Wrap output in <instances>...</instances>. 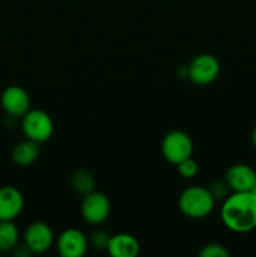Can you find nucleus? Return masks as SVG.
I'll return each mask as SVG.
<instances>
[{
    "label": "nucleus",
    "mask_w": 256,
    "mask_h": 257,
    "mask_svg": "<svg viewBox=\"0 0 256 257\" xmlns=\"http://www.w3.org/2000/svg\"><path fill=\"white\" fill-rule=\"evenodd\" d=\"M198 256L201 257H228L230 251L221 243H208L203 246L201 251L198 252Z\"/></svg>",
    "instance_id": "dca6fc26"
},
{
    "label": "nucleus",
    "mask_w": 256,
    "mask_h": 257,
    "mask_svg": "<svg viewBox=\"0 0 256 257\" xmlns=\"http://www.w3.org/2000/svg\"><path fill=\"white\" fill-rule=\"evenodd\" d=\"M250 192H251V193H252V195H253V196H256V182H255V183H253V187H252V190H251V191H250Z\"/></svg>",
    "instance_id": "412c9836"
},
{
    "label": "nucleus",
    "mask_w": 256,
    "mask_h": 257,
    "mask_svg": "<svg viewBox=\"0 0 256 257\" xmlns=\"http://www.w3.org/2000/svg\"><path fill=\"white\" fill-rule=\"evenodd\" d=\"M107 251L113 257H136L140 253V242L130 233L110 236Z\"/></svg>",
    "instance_id": "f8f14e48"
},
{
    "label": "nucleus",
    "mask_w": 256,
    "mask_h": 257,
    "mask_svg": "<svg viewBox=\"0 0 256 257\" xmlns=\"http://www.w3.org/2000/svg\"><path fill=\"white\" fill-rule=\"evenodd\" d=\"M22 118V130L27 138L42 143L52 137L54 124L48 113L39 109H33L25 113Z\"/></svg>",
    "instance_id": "7ed1b4c3"
},
{
    "label": "nucleus",
    "mask_w": 256,
    "mask_h": 257,
    "mask_svg": "<svg viewBox=\"0 0 256 257\" xmlns=\"http://www.w3.org/2000/svg\"><path fill=\"white\" fill-rule=\"evenodd\" d=\"M82 216L90 225H100L110 213V201L103 192L92 191L82 202Z\"/></svg>",
    "instance_id": "423d86ee"
},
{
    "label": "nucleus",
    "mask_w": 256,
    "mask_h": 257,
    "mask_svg": "<svg viewBox=\"0 0 256 257\" xmlns=\"http://www.w3.org/2000/svg\"><path fill=\"white\" fill-rule=\"evenodd\" d=\"M225 181L233 192H250L256 182V172L250 166L237 163L228 168Z\"/></svg>",
    "instance_id": "9d476101"
},
{
    "label": "nucleus",
    "mask_w": 256,
    "mask_h": 257,
    "mask_svg": "<svg viewBox=\"0 0 256 257\" xmlns=\"http://www.w3.org/2000/svg\"><path fill=\"white\" fill-rule=\"evenodd\" d=\"M221 218L226 227L236 233L256 228V196L251 192H233L223 201Z\"/></svg>",
    "instance_id": "f257e3e1"
},
{
    "label": "nucleus",
    "mask_w": 256,
    "mask_h": 257,
    "mask_svg": "<svg viewBox=\"0 0 256 257\" xmlns=\"http://www.w3.org/2000/svg\"><path fill=\"white\" fill-rule=\"evenodd\" d=\"M109 240H110L109 233L105 232V231L98 230V231H95V232L92 233L89 241H90V245H92L95 250L103 251V250H107L108 248Z\"/></svg>",
    "instance_id": "6ab92c4d"
},
{
    "label": "nucleus",
    "mask_w": 256,
    "mask_h": 257,
    "mask_svg": "<svg viewBox=\"0 0 256 257\" xmlns=\"http://www.w3.org/2000/svg\"><path fill=\"white\" fill-rule=\"evenodd\" d=\"M24 207V198L19 190L12 186L0 187V221H13Z\"/></svg>",
    "instance_id": "9b49d317"
},
{
    "label": "nucleus",
    "mask_w": 256,
    "mask_h": 257,
    "mask_svg": "<svg viewBox=\"0 0 256 257\" xmlns=\"http://www.w3.org/2000/svg\"><path fill=\"white\" fill-rule=\"evenodd\" d=\"M208 191L212 195L215 201H225L228 197V192H230V187H228L226 181H215L211 183L208 187Z\"/></svg>",
    "instance_id": "a211bd4d"
},
{
    "label": "nucleus",
    "mask_w": 256,
    "mask_h": 257,
    "mask_svg": "<svg viewBox=\"0 0 256 257\" xmlns=\"http://www.w3.org/2000/svg\"><path fill=\"white\" fill-rule=\"evenodd\" d=\"M40 153L39 143L28 138L19 142L12 151V160L18 166H29L38 160Z\"/></svg>",
    "instance_id": "ddd939ff"
},
{
    "label": "nucleus",
    "mask_w": 256,
    "mask_h": 257,
    "mask_svg": "<svg viewBox=\"0 0 256 257\" xmlns=\"http://www.w3.org/2000/svg\"><path fill=\"white\" fill-rule=\"evenodd\" d=\"M252 143H253V147L256 148V127L253 128L252 131Z\"/></svg>",
    "instance_id": "aec40b11"
},
{
    "label": "nucleus",
    "mask_w": 256,
    "mask_h": 257,
    "mask_svg": "<svg viewBox=\"0 0 256 257\" xmlns=\"http://www.w3.org/2000/svg\"><path fill=\"white\" fill-rule=\"evenodd\" d=\"M19 243V231L13 221H0V252H10Z\"/></svg>",
    "instance_id": "4468645a"
},
{
    "label": "nucleus",
    "mask_w": 256,
    "mask_h": 257,
    "mask_svg": "<svg viewBox=\"0 0 256 257\" xmlns=\"http://www.w3.org/2000/svg\"><path fill=\"white\" fill-rule=\"evenodd\" d=\"M72 185L77 192L82 193V195H88L94 191L95 178L90 171L82 168V170L74 172L72 177Z\"/></svg>",
    "instance_id": "2eb2a0df"
},
{
    "label": "nucleus",
    "mask_w": 256,
    "mask_h": 257,
    "mask_svg": "<svg viewBox=\"0 0 256 257\" xmlns=\"http://www.w3.org/2000/svg\"><path fill=\"white\" fill-rule=\"evenodd\" d=\"M57 248L63 257H82L88 250V240L82 231L68 228L58 237Z\"/></svg>",
    "instance_id": "1a4fd4ad"
},
{
    "label": "nucleus",
    "mask_w": 256,
    "mask_h": 257,
    "mask_svg": "<svg viewBox=\"0 0 256 257\" xmlns=\"http://www.w3.org/2000/svg\"><path fill=\"white\" fill-rule=\"evenodd\" d=\"M220 62L212 54L197 55L187 67L188 78L197 85L211 84L220 74Z\"/></svg>",
    "instance_id": "39448f33"
},
{
    "label": "nucleus",
    "mask_w": 256,
    "mask_h": 257,
    "mask_svg": "<svg viewBox=\"0 0 256 257\" xmlns=\"http://www.w3.org/2000/svg\"><path fill=\"white\" fill-rule=\"evenodd\" d=\"M3 109L8 115L14 118L23 117L25 113L30 110L29 94L18 85H10L2 93L0 98Z\"/></svg>",
    "instance_id": "6e6552de"
},
{
    "label": "nucleus",
    "mask_w": 256,
    "mask_h": 257,
    "mask_svg": "<svg viewBox=\"0 0 256 257\" xmlns=\"http://www.w3.org/2000/svg\"><path fill=\"white\" fill-rule=\"evenodd\" d=\"M54 235L49 225L44 222L30 223L24 232V243L32 253H44L52 247Z\"/></svg>",
    "instance_id": "0eeeda50"
},
{
    "label": "nucleus",
    "mask_w": 256,
    "mask_h": 257,
    "mask_svg": "<svg viewBox=\"0 0 256 257\" xmlns=\"http://www.w3.org/2000/svg\"><path fill=\"white\" fill-rule=\"evenodd\" d=\"M215 202L208 188L191 186L178 197V208L187 217L203 218L212 212Z\"/></svg>",
    "instance_id": "f03ea898"
},
{
    "label": "nucleus",
    "mask_w": 256,
    "mask_h": 257,
    "mask_svg": "<svg viewBox=\"0 0 256 257\" xmlns=\"http://www.w3.org/2000/svg\"><path fill=\"white\" fill-rule=\"evenodd\" d=\"M177 166V171L183 178H192L197 175L198 165L193 158L188 157L186 160L181 161Z\"/></svg>",
    "instance_id": "f3484780"
},
{
    "label": "nucleus",
    "mask_w": 256,
    "mask_h": 257,
    "mask_svg": "<svg viewBox=\"0 0 256 257\" xmlns=\"http://www.w3.org/2000/svg\"><path fill=\"white\" fill-rule=\"evenodd\" d=\"M193 143L190 136L183 131H172L167 133L162 141V155L172 165L191 157Z\"/></svg>",
    "instance_id": "20e7f679"
}]
</instances>
